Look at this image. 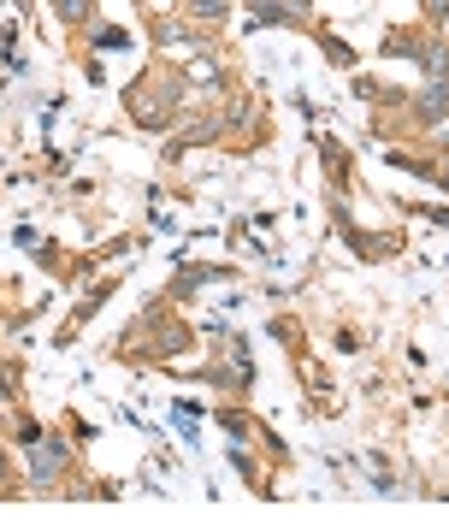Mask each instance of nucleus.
Wrapping results in <instances>:
<instances>
[{"label": "nucleus", "mask_w": 449, "mask_h": 532, "mask_svg": "<svg viewBox=\"0 0 449 532\" xmlns=\"http://www.w3.org/2000/svg\"><path fill=\"white\" fill-rule=\"evenodd\" d=\"M30 467H42V479H48V473H60V467H65V450L54 444V438H36V450H30Z\"/></svg>", "instance_id": "f257e3e1"}, {"label": "nucleus", "mask_w": 449, "mask_h": 532, "mask_svg": "<svg viewBox=\"0 0 449 532\" xmlns=\"http://www.w3.org/2000/svg\"><path fill=\"white\" fill-rule=\"evenodd\" d=\"M426 12H432V18H444V12H449V0H426Z\"/></svg>", "instance_id": "f03ea898"}, {"label": "nucleus", "mask_w": 449, "mask_h": 532, "mask_svg": "<svg viewBox=\"0 0 449 532\" xmlns=\"http://www.w3.org/2000/svg\"><path fill=\"white\" fill-rule=\"evenodd\" d=\"M444 83H449V71H444Z\"/></svg>", "instance_id": "7ed1b4c3"}]
</instances>
